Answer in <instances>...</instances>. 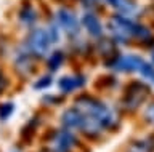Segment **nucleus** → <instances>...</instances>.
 Masks as SVG:
<instances>
[{"mask_svg":"<svg viewBox=\"0 0 154 152\" xmlns=\"http://www.w3.org/2000/svg\"><path fill=\"white\" fill-rule=\"evenodd\" d=\"M108 29L112 35V40L120 42V43H128L132 39L138 40H149L151 39V31L148 27L138 24L133 18L125 15H114L109 19Z\"/></svg>","mask_w":154,"mask_h":152,"instance_id":"f257e3e1","label":"nucleus"},{"mask_svg":"<svg viewBox=\"0 0 154 152\" xmlns=\"http://www.w3.org/2000/svg\"><path fill=\"white\" fill-rule=\"evenodd\" d=\"M75 107L80 109L84 114H87V115L95 117L96 120L104 127V130L116 127V123H117V115H116V112L108 106V104L100 101V99H95V98H90V96H79L75 99Z\"/></svg>","mask_w":154,"mask_h":152,"instance_id":"f03ea898","label":"nucleus"},{"mask_svg":"<svg viewBox=\"0 0 154 152\" xmlns=\"http://www.w3.org/2000/svg\"><path fill=\"white\" fill-rule=\"evenodd\" d=\"M24 46L31 51V55L34 58H43L47 56V53H50V46L51 42L48 39L47 29L45 27H37L34 26L29 34L26 37V42H24Z\"/></svg>","mask_w":154,"mask_h":152,"instance_id":"7ed1b4c3","label":"nucleus"},{"mask_svg":"<svg viewBox=\"0 0 154 152\" xmlns=\"http://www.w3.org/2000/svg\"><path fill=\"white\" fill-rule=\"evenodd\" d=\"M56 24L67 37H77L80 32V21L75 11L69 7H61L56 11Z\"/></svg>","mask_w":154,"mask_h":152,"instance_id":"20e7f679","label":"nucleus"},{"mask_svg":"<svg viewBox=\"0 0 154 152\" xmlns=\"http://www.w3.org/2000/svg\"><path fill=\"white\" fill-rule=\"evenodd\" d=\"M149 90L144 83L141 82H132L127 87V91H125L124 96V104L128 111H135L141 106V103L148 98Z\"/></svg>","mask_w":154,"mask_h":152,"instance_id":"39448f33","label":"nucleus"},{"mask_svg":"<svg viewBox=\"0 0 154 152\" xmlns=\"http://www.w3.org/2000/svg\"><path fill=\"white\" fill-rule=\"evenodd\" d=\"M143 61L144 59L137 55H119L108 61V67H112L117 72H138Z\"/></svg>","mask_w":154,"mask_h":152,"instance_id":"423d86ee","label":"nucleus"},{"mask_svg":"<svg viewBox=\"0 0 154 152\" xmlns=\"http://www.w3.org/2000/svg\"><path fill=\"white\" fill-rule=\"evenodd\" d=\"M77 139L69 128H60L51 135V146L55 152H71L75 147Z\"/></svg>","mask_w":154,"mask_h":152,"instance_id":"0eeeda50","label":"nucleus"},{"mask_svg":"<svg viewBox=\"0 0 154 152\" xmlns=\"http://www.w3.org/2000/svg\"><path fill=\"white\" fill-rule=\"evenodd\" d=\"M82 123H84V112L77 107H69L66 109L64 112L61 114V125L64 128H69V130H79L82 128Z\"/></svg>","mask_w":154,"mask_h":152,"instance_id":"6e6552de","label":"nucleus"},{"mask_svg":"<svg viewBox=\"0 0 154 152\" xmlns=\"http://www.w3.org/2000/svg\"><path fill=\"white\" fill-rule=\"evenodd\" d=\"M85 83H87L85 75L75 74V75H66V77H61L60 82H58V87H60V91L63 94H69V93H74L75 90L84 88Z\"/></svg>","mask_w":154,"mask_h":152,"instance_id":"1a4fd4ad","label":"nucleus"},{"mask_svg":"<svg viewBox=\"0 0 154 152\" xmlns=\"http://www.w3.org/2000/svg\"><path fill=\"white\" fill-rule=\"evenodd\" d=\"M82 26L85 27V31L88 32V35L91 37H101L103 35L104 27L101 24L100 18L95 15V11H85V15L82 16Z\"/></svg>","mask_w":154,"mask_h":152,"instance_id":"9d476101","label":"nucleus"},{"mask_svg":"<svg viewBox=\"0 0 154 152\" xmlns=\"http://www.w3.org/2000/svg\"><path fill=\"white\" fill-rule=\"evenodd\" d=\"M18 19L21 22V26H24V27H34V24L38 19V13L31 3H27V5L24 3L23 8L18 13Z\"/></svg>","mask_w":154,"mask_h":152,"instance_id":"9b49d317","label":"nucleus"},{"mask_svg":"<svg viewBox=\"0 0 154 152\" xmlns=\"http://www.w3.org/2000/svg\"><path fill=\"white\" fill-rule=\"evenodd\" d=\"M64 58H66L64 51H61V50L53 51V53L48 56V61H47L48 70H50V72H56V70L60 69L63 64H64Z\"/></svg>","mask_w":154,"mask_h":152,"instance_id":"f8f14e48","label":"nucleus"},{"mask_svg":"<svg viewBox=\"0 0 154 152\" xmlns=\"http://www.w3.org/2000/svg\"><path fill=\"white\" fill-rule=\"evenodd\" d=\"M128 152H152V144L146 139L133 141L128 147Z\"/></svg>","mask_w":154,"mask_h":152,"instance_id":"ddd939ff","label":"nucleus"},{"mask_svg":"<svg viewBox=\"0 0 154 152\" xmlns=\"http://www.w3.org/2000/svg\"><path fill=\"white\" fill-rule=\"evenodd\" d=\"M138 72L141 74L143 79H146V80H149L151 83H154V66H152V64H149V63H146V61H143V64L140 66Z\"/></svg>","mask_w":154,"mask_h":152,"instance_id":"4468645a","label":"nucleus"},{"mask_svg":"<svg viewBox=\"0 0 154 152\" xmlns=\"http://www.w3.org/2000/svg\"><path fill=\"white\" fill-rule=\"evenodd\" d=\"M47 29V34H48V39H50L51 45H55L60 42V26L56 24V22H53V24H48V27H45Z\"/></svg>","mask_w":154,"mask_h":152,"instance_id":"2eb2a0df","label":"nucleus"},{"mask_svg":"<svg viewBox=\"0 0 154 152\" xmlns=\"http://www.w3.org/2000/svg\"><path fill=\"white\" fill-rule=\"evenodd\" d=\"M14 112V104L13 103H3L0 104V120L5 122L11 117V114Z\"/></svg>","mask_w":154,"mask_h":152,"instance_id":"dca6fc26","label":"nucleus"},{"mask_svg":"<svg viewBox=\"0 0 154 152\" xmlns=\"http://www.w3.org/2000/svg\"><path fill=\"white\" fill-rule=\"evenodd\" d=\"M51 83H53L51 75H43V77H40L35 83H34V88H35V90H45V88L50 87Z\"/></svg>","mask_w":154,"mask_h":152,"instance_id":"f3484780","label":"nucleus"},{"mask_svg":"<svg viewBox=\"0 0 154 152\" xmlns=\"http://www.w3.org/2000/svg\"><path fill=\"white\" fill-rule=\"evenodd\" d=\"M144 118H146V120L151 123V125H154V103L148 106L146 112H144Z\"/></svg>","mask_w":154,"mask_h":152,"instance_id":"a211bd4d","label":"nucleus"},{"mask_svg":"<svg viewBox=\"0 0 154 152\" xmlns=\"http://www.w3.org/2000/svg\"><path fill=\"white\" fill-rule=\"evenodd\" d=\"M7 79H5L3 77V75H0V93H2L3 91V90H5V87H7Z\"/></svg>","mask_w":154,"mask_h":152,"instance_id":"6ab92c4d","label":"nucleus"},{"mask_svg":"<svg viewBox=\"0 0 154 152\" xmlns=\"http://www.w3.org/2000/svg\"><path fill=\"white\" fill-rule=\"evenodd\" d=\"M42 152H55V151H51V149H43Z\"/></svg>","mask_w":154,"mask_h":152,"instance_id":"aec40b11","label":"nucleus"},{"mask_svg":"<svg viewBox=\"0 0 154 152\" xmlns=\"http://www.w3.org/2000/svg\"><path fill=\"white\" fill-rule=\"evenodd\" d=\"M152 61H154V53H152Z\"/></svg>","mask_w":154,"mask_h":152,"instance_id":"412c9836","label":"nucleus"}]
</instances>
